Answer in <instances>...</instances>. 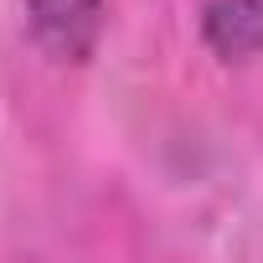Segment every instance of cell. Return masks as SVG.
Segmentation results:
<instances>
[{
  "label": "cell",
  "instance_id": "6da1fadb",
  "mask_svg": "<svg viewBox=\"0 0 263 263\" xmlns=\"http://www.w3.org/2000/svg\"><path fill=\"white\" fill-rule=\"evenodd\" d=\"M26 11L36 42L62 62H83L103 26V0H26Z\"/></svg>",
  "mask_w": 263,
  "mask_h": 263
},
{
  "label": "cell",
  "instance_id": "7a4b0ae2",
  "mask_svg": "<svg viewBox=\"0 0 263 263\" xmlns=\"http://www.w3.org/2000/svg\"><path fill=\"white\" fill-rule=\"evenodd\" d=\"M206 36L227 57H248L263 47V6L258 0H217L206 11Z\"/></svg>",
  "mask_w": 263,
  "mask_h": 263
}]
</instances>
